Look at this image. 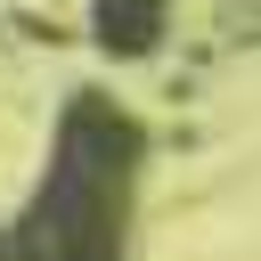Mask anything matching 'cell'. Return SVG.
<instances>
[{
	"instance_id": "1",
	"label": "cell",
	"mask_w": 261,
	"mask_h": 261,
	"mask_svg": "<svg viewBox=\"0 0 261 261\" xmlns=\"http://www.w3.org/2000/svg\"><path fill=\"white\" fill-rule=\"evenodd\" d=\"M130 171H139V122L82 90L57 122L41 196L16 220V253L24 261H114L122 245V204H130Z\"/></svg>"
},
{
	"instance_id": "2",
	"label": "cell",
	"mask_w": 261,
	"mask_h": 261,
	"mask_svg": "<svg viewBox=\"0 0 261 261\" xmlns=\"http://www.w3.org/2000/svg\"><path fill=\"white\" fill-rule=\"evenodd\" d=\"M90 33H98V49H114V57H147L155 33H163V0H98Z\"/></svg>"
},
{
	"instance_id": "3",
	"label": "cell",
	"mask_w": 261,
	"mask_h": 261,
	"mask_svg": "<svg viewBox=\"0 0 261 261\" xmlns=\"http://www.w3.org/2000/svg\"><path fill=\"white\" fill-rule=\"evenodd\" d=\"M0 261H24V253H16V228H8V237H0Z\"/></svg>"
}]
</instances>
